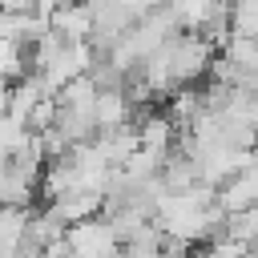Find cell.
<instances>
[{
  "instance_id": "2",
  "label": "cell",
  "mask_w": 258,
  "mask_h": 258,
  "mask_svg": "<svg viewBox=\"0 0 258 258\" xmlns=\"http://www.w3.org/2000/svg\"><path fill=\"white\" fill-rule=\"evenodd\" d=\"M64 238H69L73 258H117L121 254V238H117V230H113V222L105 214L69 226Z\"/></svg>"
},
{
  "instance_id": "8",
  "label": "cell",
  "mask_w": 258,
  "mask_h": 258,
  "mask_svg": "<svg viewBox=\"0 0 258 258\" xmlns=\"http://www.w3.org/2000/svg\"><path fill=\"white\" fill-rule=\"evenodd\" d=\"M161 185L169 189V194H181V189H194L198 181H202V173H198V161L189 157V153H181L177 145L169 149V157L161 161Z\"/></svg>"
},
{
  "instance_id": "9",
  "label": "cell",
  "mask_w": 258,
  "mask_h": 258,
  "mask_svg": "<svg viewBox=\"0 0 258 258\" xmlns=\"http://www.w3.org/2000/svg\"><path fill=\"white\" fill-rule=\"evenodd\" d=\"M165 113H169V121L177 125V133H181V129H189V125L206 113V97H202V89H194V85L173 89V93L165 97Z\"/></svg>"
},
{
  "instance_id": "5",
  "label": "cell",
  "mask_w": 258,
  "mask_h": 258,
  "mask_svg": "<svg viewBox=\"0 0 258 258\" xmlns=\"http://www.w3.org/2000/svg\"><path fill=\"white\" fill-rule=\"evenodd\" d=\"M48 24L69 40H89L93 36V8H89V0H60L48 12Z\"/></svg>"
},
{
  "instance_id": "4",
  "label": "cell",
  "mask_w": 258,
  "mask_h": 258,
  "mask_svg": "<svg viewBox=\"0 0 258 258\" xmlns=\"http://www.w3.org/2000/svg\"><path fill=\"white\" fill-rule=\"evenodd\" d=\"M48 12L44 8H20V12H0V40H16L24 48H32L44 32H48Z\"/></svg>"
},
{
  "instance_id": "3",
  "label": "cell",
  "mask_w": 258,
  "mask_h": 258,
  "mask_svg": "<svg viewBox=\"0 0 258 258\" xmlns=\"http://www.w3.org/2000/svg\"><path fill=\"white\" fill-rule=\"evenodd\" d=\"M133 117H141V113H137V105L129 101V93H125V89H101V93H97V105H93L97 133H113V129L137 125Z\"/></svg>"
},
{
  "instance_id": "6",
  "label": "cell",
  "mask_w": 258,
  "mask_h": 258,
  "mask_svg": "<svg viewBox=\"0 0 258 258\" xmlns=\"http://www.w3.org/2000/svg\"><path fill=\"white\" fill-rule=\"evenodd\" d=\"M165 4H169V12L177 16L181 32H202L210 20H218V16L230 8V0H165Z\"/></svg>"
},
{
  "instance_id": "7",
  "label": "cell",
  "mask_w": 258,
  "mask_h": 258,
  "mask_svg": "<svg viewBox=\"0 0 258 258\" xmlns=\"http://www.w3.org/2000/svg\"><path fill=\"white\" fill-rule=\"evenodd\" d=\"M137 137H141V149H153L165 157L177 145V125L169 121V113H145L137 121Z\"/></svg>"
},
{
  "instance_id": "1",
  "label": "cell",
  "mask_w": 258,
  "mask_h": 258,
  "mask_svg": "<svg viewBox=\"0 0 258 258\" xmlns=\"http://www.w3.org/2000/svg\"><path fill=\"white\" fill-rule=\"evenodd\" d=\"M161 56H165V64H169L173 85L181 89V85H194V81L210 77L214 60H218V48H214L202 32H177L169 44H161Z\"/></svg>"
},
{
  "instance_id": "10",
  "label": "cell",
  "mask_w": 258,
  "mask_h": 258,
  "mask_svg": "<svg viewBox=\"0 0 258 258\" xmlns=\"http://www.w3.org/2000/svg\"><path fill=\"white\" fill-rule=\"evenodd\" d=\"M226 234L238 238V242H246V246H254L258 242V202L246 206V210H238V214H230L226 218Z\"/></svg>"
},
{
  "instance_id": "11",
  "label": "cell",
  "mask_w": 258,
  "mask_h": 258,
  "mask_svg": "<svg viewBox=\"0 0 258 258\" xmlns=\"http://www.w3.org/2000/svg\"><path fill=\"white\" fill-rule=\"evenodd\" d=\"M238 109H242V117L250 121V129H258V93L238 89Z\"/></svg>"
}]
</instances>
